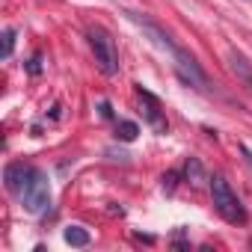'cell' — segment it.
<instances>
[{
    "mask_svg": "<svg viewBox=\"0 0 252 252\" xmlns=\"http://www.w3.org/2000/svg\"><path fill=\"white\" fill-rule=\"evenodd\" d=\"M27 68H30V74H39V71H42V57L36 54V57L30 60V65H27Z\"/></svg>",
    "mask_w": 252,
    "mask_h": 252,
    "instance_id": "cell-12",
    "label": "cell"
},
{
    "mask_svg": "<svg viewBox=\"0 0 252 252\" xmlns=\"http://www.w3.org/2000/svg\"><path fill=\"white\" fill-rule=\"evenodd\" d=\"M211 199H214L217 214L225 222H231V225H243L246 222V211H243L240 199L234 196V190H231V184H228L225 175H214L211 178Z\"/></svg>",
    "mask_w": 252,
    "mask_h": 252,
    "instance_id": "cell-1",
    "label": "cell"
},
{
    "mask_svg": "<svg viewBox=\"0 0 252 252\" xmlns=\"http://www.w3.org/2000/svg\"><path fill=\"white\" fill-rule=\"evenodd\" d=\"M175 184H178V172H166V175H163V190H166V193H172V190H175Z\"/></svg>",
    "mask_w": 252,
    "mask_h": 252,
    "instance_id": "cell-11",
    "label": "cell"
},
{
    "mask_svg": "<svg viewBox=\"0 0 252 252\" xmlns=\"http://www.w3.org/2000/svg\"><path fill=\"white\" fill-rule=\"evenodd\" d=\"M101 116H104V119H110V116H113V110H110V104H107V101L101 104Z\"/></svg>",
    "mask_w": 252,
    "mask_h": 252,
    "instance_id": "cell-13",
    "label": "cell"
},
{
    "mask_svg": "<svg viewBox=\"0 0 252 252\" xmlns=\"http://www.w3.org/2000/svg\"><path fill=\"white\" fill-rule=\"evenodd\" d=\"M65 243H71V246H86V243H89V231L80 228V225H71V228H65Z\"/></svg>",
    "mask_w": 252,
    "mask_h": 252,
    "instance_id": "cell-9",
    "label": "cell"
},
{
    "mask_svg": "<svg viewBox=\"0 0 252 252\" xmlns=\"http://www.w3.org/2000/svg\"><path fill=\"white\" fill-rule=\"evenodd\" d=\"M184 178H187V184H193V187H205V184L211 181L199 158H187V163H184Z\"/></svg>",
    "mask_w": 252,
    "mask_h": 252,
    "instance_id": "cell-7",
    "label": "cell"
},
{
    "mask_svg": "<svg viewBox=\"0 0 252 252\" xmlns=\"http://www.w3.org/2000/svg\"><path fill=\"white\" fill-rule=\"evenodd\" d=\"M30 172H33V166H30V163H21V160L9 163V166L3 169V181H6V190H9L15 199L21 196V190H24V184H27Z\"/></svg>",
    "mask_w": 252,
    "mask_h": 252,
    "instance_id": "cell-4",
    "label": "cell"
},
{
    "mask_svg": "<svg viewBox=\"0 0 252 252\" xmlns=\"http://www.w3.org/2000/svg\"><path fill=\"white\" fill-rule=\"evenodd\" d=\"M86 42H89L92 57H95V65H98L107 77L119 74V54H116V45H113L110 33L101 30V27H89V30H86Z\"/></svg>",
    "mask_w": 252,
    "mask_h": 252,
    "instance_id": "cell-2",
    "label": "cell"
},
{
    "mask_svg": "<svg viewBox=\"0 0 252 252\" xmlns=\"http://www.w3.org/2000/svg\"><path fill=\"white\" fill-rule=\"evenodd\" d=\"M12 48H15V30H6L3 33V51H0V54H3V60L12 57Z\"/></svg>",
    "mask_w": 252,
    "mask_h": 252,
    "instance_id": "cell-10",
    "label": "cell"
},
{
    "mask_svg": "<svg viewBox=\"0 0 252 252\" xmlns=\"http://www.w3.org/2000/svg\"><path fill=\"white\" fill-rule=\"evenodd\" d=\"M18 199L30 214H45L51 208V181H48V175L33 166V172H30V178H27Z\"/></svg>",
    "mask_w": 252,
    "mask_h": 252,
    "instance_id": "cell-3",
    "label": "cell"
},
{
    "mask_svg": "<svg viewBox=\"0 0 252 252\" xmlns=\"http://www.w3.org/2000/svg\"><path fill=\"white\" fill-rule=\"evenodd\" d=\"M137 134H140L137 122H119V125H116V137H119V140H125V143H134V140H137Z\"/></svg>",
    "mask_w": 252,
    "mask_h": 252,
    "instance_id": "cell-8",
    "label": "cell"
},
{
    "mask_svg": "<svg viewBox=\"0 0 252 252\" xmlns=\"http://www.w3.org/2000/svg\"><path fill=\"white\" fill-rule=\"evenodd\" d=\"M240 155H243V158H246V163H249V166H252V152H249V149H246V146H240Z\"/></svg>",
    "mask_w": 252,
    "mask_h": 252,
    "instance_id": "cell-14",
    "label": "cell"
},
{
    "mask_svg": "<svg viewBox=\"0 0 252 252\" xmlns=\"http://www.w3.org/2000/svg\"><path fill=\"white\" fill-rule=\"evenodd\" d=\"M137 95H140V101H143V110H146L149 125H155L158 131H166V122H163V113H160V101H158L149 89H143V86H137Z\"/></svg>",
    "mask_w": 252,
    "mask_h": 252,
    "instance_id": "cell-5",
    "label": "cell"
},
{
    "mask_svg": "<svg viewBox=\"0 0 252 252\" xmlns=\"http://www.w3.org/2000/svg\"><path fill=\"white\" fill-rule=\"evenodd\" d=\"M228 60H231V71H234V77H237L249 92H252V63H249L240 51H231V54H228Z\"/></svg>",
    "mask_w": 252,
    "mask_h": 252,
    "instance_id": "cell-6",
    "label": "cell"
}]
</instances>
